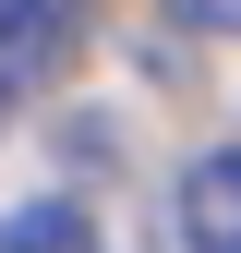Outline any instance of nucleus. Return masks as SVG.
<instances>
[{
    "label": "nucleus",
    "instance_id": "nucleus-1",
    "mask_svg": "<svg viewBox=\"0 0 241 253\" xmlns=\"http://www.w3.org/2000/svg\"><path fill=\"white\" fill-rule=\"evenodd\" d=\"M97 37V0H0V97H48Z\"/></svg>",
    "mask_w": 241,
    "mask_h": 253
},
{
    "label": "nucleus",
    "instance_id": "nucleus-2",
    "mask_svg": "<svg viewBox=\"0 0 241 253\" xmlns=\"http://www.w3.org/2000/svg\"><path fill=\"white\" fill-rule=\"evenodd\" d=\"M181 241L193 253H241V145L181 169Z\"/></svg>",
    "mask_w": 241,
    "mask_h": 253
},
{
    "label": "nucleus",
    "instance_id": "nucleus-3",
    "mask_svg": "<svg viewBox=\"0 0 241 253\" xmlns=\"http://www.w3.org/2000/svg\"><path fill=\"white\" fill-rule=\"evenodd\" d=\"M0 253H97V217H84V205H12V217H0Z\"/></svg>",
    "mask_w": 241,
    "mask_h": 253
},
{
    "label": "nucleus",
    "instance_id": "nucleus-4",
    "mask_svg": "<svg viewBox=\"0 0 241 253\" xmlns=\"http://www.w3.org/2000/svg\"><path fill=\"white\" fill-rule=\"evenodd\" d=\"M181 37H241V0H169Z\"/></svg>",
    "mask_w": 241,
    "mask_h": 253
}]
</instances>
